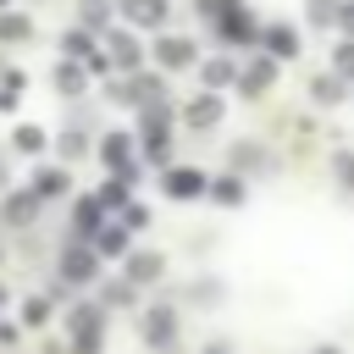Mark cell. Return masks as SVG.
I'll list each match as a JSON object with an SVG mask.
<instances>
[{
    "label": "cell",
    "mask_w": 354,
    "mask_h": 354,
    "mask_svg": "<svg viewBox=\"0 0 354 354\" xmlns=\"http://www.w3.org/2000/svg\"><path fill=\"white\" fill-rule=\"evenodd\" d=\"M72 343H77V354H94L100 348V310L94 304H77L72 310Z\"/></svg>",
    "instance_id": "1"
},
{
    "label": "cell",
    "mask_w": 354,
    "mask_h": 354,
    "mask_svg": "<svg viewBox=\"0 0 354 354\" xmlns=\"http://www.w3.org/2000/svg\"><path fill=\"white\" fill-rule=\"evenodd\" d=\"M144 337H149L155 348H171V337H177V321H171V310H155V315H144Z\"/></svg>",
    "instance_id": "2"
},
{
    "label": "cell",
    "mask_w": 354,
    "mask_h": 354,
    "mask_svg": "<svg viewBox=\"0 0 354 354\" xmlns=\"http://www.w3.org/2000/svg\"><path fill=\"white\" fill-rule=\"evenodd\" d=\"M166 194H177V199H194V194H205V177H199V171H188V166H177V171L166 177Z\"/></svg>",
    "instance_id": "3"
},
{
    "label": "cell",
    "mask_w": 354,
    "mask_h": 354,
    "mask_svg": "<svg viewBox=\"0 0 354 354\" xmlns=\"http://www.w3.org/2000/svg\"><path fill=\"white\" fill-rule=\"evenodd\" d=\"M188 122H194V127H216V122H221V100H216V94L194 100V105H188Z\"/></svg>",
    "instance_id": "4"
},
{
    "label": "cell",
    "mask_w": 354,
    "mask_h": 354,
    "mask_svg": "<svg viewBox=\"0 0 354 354\" xmlns=\"http://www.w3.org/2000/svg\"><path fill=\"white\" fill-rule=\"evenodd\" d=\"M266 50L271 55H299V33L293 28H266Z\"/></svg>",
    "instance_id": "5"
},
{
    "label": "cell",
    "mask_w": 354,
    "mask_h": 354,
    "mask_svg": "<svg viewBox=\"0 0 354 354\" xmlns=\"http://www.w3.org/2000/svg\"><path fill=\"white\" fill-rule=\"evenodd\" d=\"M105 44H111V61H116V66H138V44H133L127 33H111Z\"/></svg>",
    "instance_id": "6"
},
{
    "label": "cell",
    "mask_w": 354,
    "mask_h": 354,
    "mask_svg": "<svg viewBox=\"0 0 354 354\" xmlns=\"http://www.w3.org/2000/svg\"><path fill=\"white\" fill-rule=\"evenodd\" d=\"M122 11H127L133 22H160V17H166V0H127Z\"/></svg>",
    "instance_id": "7"
},
{
    "label": "cell",
    "mask_w": 354,
    "mask_h": 354,
    "mask_svg": "<svg viewBox=\"0 0 354 354\" xmlns=\"http://www.w3.org/2000/svg\"><path fill=\"white\" fill-rule=\"evenodd\" d=\"M188 55H194V50H188V39H160V61H166V66H183Z\"/></svg>",
    "instance_id": "8"
},
{
    "label": "cell",
    "mask_w": 354,
    "mask_h": 354,
    "mask_svg": "<svg viewBox=\"0 0 354 354\" xmlns=\"http://www.w3.org/2000/svg\"><path fill=\"white\" fill-rule=\"evenodd\" d=\"M243 83H249V94H260V88L271 83V61H249V66H243Z\"/></svg>",
    "instance_id": "9"
},
{
    "label": "cell",
    "mask_w": 354,
    "mask_h": 354,
    "mask_svg": "<svg viewBox=\"0 0 354 354\" xmlns=\"http://www.w3.org/2000/svg\"><path fill=\"white\" fill-rule=\"evenodd\" d=\"M133 277H138V282L160 277V254H138V260H133Z\"/></svg>",
    "instance_id": "10"
},
{
    "label": "cell",
    "mask_w": 354,
    "mask_h": 354,
    "mask_svg": "<svg viewBox=\"0 0 354 354\" xmlns=\"http://www.w3.org/2000/svg\"><path fill=\"white\" fill-rule=\"evenodd\" d=\"M0 39H28V17H0Z\"/></svg>",
    "instance_id": "11"
},
{
    "label": "cell",
    "mask_w": 354,
    "mask_h": 354,
    "mask_svg": "<svg viewBox=\"0 0 354 354\" xmlns=\"http://www.w3.org/2000/svg\"><path fill=\"white\" fill-rule=\"evenodd\" d=\"M310 88H315V100H332V105L343 100V88H337V77H315Z\"/></svg>",
    "instance_id": "12"
},
{
    "label": "cell",
    "mask_w": 354,
    "mask_h": 354,
    "mask_svg": "<svg viewBox=\"0 0 354 354\" xmlns=\"http://www.w3.org/2000/svg\"><path fill=\"white\" fill-rule=\"evenodd\" d=\"M55 83H61V94H77V88H83V77H77V66H61V72H55Z\"/></svg>",
    "instance_id": "13"
},
{
    "label": "cell",
    "mask_w": 354,
    "mask_h": 354,
    "mask_svg": "<svg viewBox=\"0 0 354 354\" xmlns=\"http://www.w3.org/2000/svg\"><path fill=\"white\" fill-rule=\"evenodd\" d=\"M33 216V199H6V221H28Z\"/></svg>",
    "instance_id": "14"
},
{
    "label": "cell",
    "mask_w": 354,
    "mask_h": 354,
    "mask_svg": "<svg viewBox=\"0 0 354 354\" xmlns=\"http://www.w3.org/2000/svg\"><path fill=\"white\" fill-rule=\"evenodd\" d=\"M66 277H77V282H83V277H94V266H88V254H66Z\"/></svg>",
    "instance_id": "15"
},
{
    "label": "cell",
    "mask_w": 354,
    "mask_h": 354,
    "mask_svg": "<svg viewBox=\"0 0 354 354\" xmlns=\"http://www.w3.org/2000/svg\"><path fill=\"white\" fill-rule=\"evenodd\" d=\"M39 194H61V171H39Z\"/></svg>",
    "instance_id": "16"
},
{
    "label": "cell",
    "mask_w": 354,
    "mask_h": 354,
    "mask_svg": "<svg viewBox=\"0 0 354 354\" xmlns=\"http://www.w3.org/2000/svg\"><path fill=\"white\" fill-rule=\"evenodd\" d=\"M44 315H50V304H39V299H33V304H28V310H22V321H28V326H39V321H44Z\"/></svg>",
    "instance_id": "17"
},
{
    "label": "cell",
    "mask_w": 354,
    "mask_h": 354,
    "mask_svg": "<svg viewBox=\"0 0 354 354\" xmlns=\"http://www.w3.org/2000/svg\"><path fill=\"white\" fill-rule=\"evenodd\" d=\"M337 72H348V77H354V44H337Z\"/></svg>",
    "instance_id": "18"
},
{
    "label": "cell",
    "mask_w": 354,
    "mask_h": 354,
    "mask_svg": "<svg viewBox=\"0 0 354 354\" xmlns=\"http://www.w3.org/2000/svg\"><path fill=\"white\" fill-rule=\"evenodd\" d=\"M332 166H337V171H343V183L354 188V155H332Z\"/></svg>",
    "instance_id": "19"
},
{
    "label": "cell",
    "mask_w": 354,
    "mask_h": 354,
    "mask_svg": "<svg viewBox=\"0 0 354 354\" xmlns=\"http://www.w3.org/2000/svg\"><path fill=\"white\" fill-rule=\"evenodd\" d=\"M332 11H337V0H310V17H315V22H326Z\"/></svg>",
    "instance_id": "20"
},
{
    "label": "cell",
    "mask_w": 354,
    "mask_h": 354,
    "mask_svg": "<svg viewBox=\"0 0 354 354\" xmlns=\"http://www.w3.org/2000/svg\"><path fill=\"white\" fill-rule=\"evenodd\" d=\"M205 83H227V61H210L205 66Z\"/></svg>",
    "instance_id": "21"
},
{
    "label": "cell",
    "mask_w": 354,
    "mask_h": 354,
    "mask_svg": "<svg viewBox=\"0 0 354 354\" xmlns=\"http://www.w3.org/2000/svg\"><path fill=\"white\" fill-rule=\"evenodd\" d=\"M210 354H227V343H216V348H210Z\"/></svg>",
    "instance_id": "22"
},
{
    "label": "cell",
    "mask_w": 354,
    "mask_h": 354,
    "mask_svg": "<svg viewBox=\"0 0 354 354\" xmlns=\"http://www.w3.org/2000/svg\"><path fill=\"white\" fill-rule=\"evenodd\" d=\"M0 6H6V0H0Z\"/></svg>",
    "instance_id": "23"
},
{
    "label": "cell",
    "mask_w": 354,
    "mask_h": 354,
    "mask_svg": "<svg viewBox=\"0 0 354 354\" xmlns=\"http://www.w3.org/2000/svg\"><path fill=\"white\" fill-rule=\"evenodd\" d=\"M0 299H6V293H0Z\"/></svg>",
    "instance_id": "24"
}]
</instances>
